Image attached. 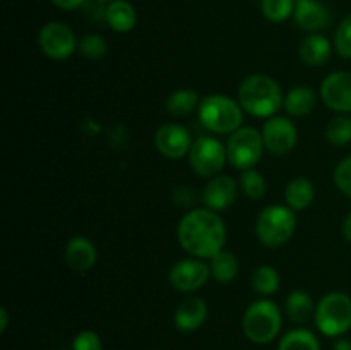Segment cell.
<instances>
[{"mask_svg":"<svg viewBox=\"0 0 351 350\" xmlns=\"http://www.w3.org/2000/svg\"><path fill=\"white\" fill-rule=\"evenodd\" d=\"M180 246L194 257H209L223 250L226 240L225 222L209 208H195L182 216L177 226Z\"/></svg>","mask_w":351,"mask_h":350,"instance_id":"6da1fadb","label":"cell"},{"mask_svg":"<svg viewBox=\"0 0 351 350\" xmlns=\"http://www.w3.org/2000/svg\"><path fill=\"white\" fill-rule=\"evenodd\" d=\"M239 103L243 112L257 119H269L285 105L280 84L266 74H252L239 88Z\"/></svg>","mask_w":351,"mask_h":350,"instance_id":"7a4b0ae2","label":"cell"},{"mask_svg":"<svg viewBox=\"0 0 351 350\" xmlns=\"http://www.w3.org/2000/svg\"><path fill=\"white\" fill-rule=\"evenodd\" d=\"M197 110L201 124L211 132L233 134L242 126V105L230 96L208 95Z\"/></svg>","mask_w":351,"mask_h":350,"instance_id":"3957f363","label":"cell"},{"mask_svg":"<svg viewBox=\"0 0 351 350\" xmlns=\"http://www.w3.org/2000/svg\"><path fill=\"white\" fill-rule=\"evenodd\" d=\"M283 316L273 301L261 299L247 307L242 319V328L247 338L254 343H269L280 333Z\"/></svg>","mask_w":351,"mask_h":350,"instance_id":"277c9868","label":"cell"},{"mask_svg":"<svg viewBox=\"0 0 351 350\" xmlns=\"http://www.w3.org/2000/svg\"><path fill=\"white\" fill-rule=\"evenodd\" d=\"M297 229L295 211L283 205H271L259 213L256 235L266 247H281L293 237Z\"/></svg>","mask_w":351,"mask_h":350,"instance_id":"5b68a950","label":"cell"},{"mask_svg":"<svg viewBox=\"0 0 351 350\" xmlns=\"http://www.w3.org/2000/svg\"><path fill=\"white\" fill-rule=\"evenodd\" d=\"M315 325L326 336H341L351 328V297L343 292H331L315 307Z\"/></svg>","mask_w":351,"mask_h":350,"instance_id":"8992f818","label":"cell"},{"mask_svg":"<svg viewBox=\"0 0 351 350\" xmlns=\"http://www.w3.org/2000/svg\"><path fill=\"white\" fill-rule=\"evenodd\" d=\"M263 134L254 127H240L239 130L230 136L226 144L228 161L239 170L254 168L264 153Z\"/></svg>","mask_w":351,"mask_h":350,"instance_id":"52a82bcc","label":"cell"},{"mask_svg":"<svg viewBox=\"0 0 351 350\" xmlns=\"http://www.w3.org/2000/svg\"><path fill=\"white\" fill-rule=\"evenodd\" d=\"M226 160H228L226 146H223L221 141L211 136H202L195 139L189 151L191 168L199 177H216L223 170Z\"/></svg>","mask_w":351,"mask_h":350,"instance_id":"ba28073f","label":"cell"},{"mask_svg":"<svg viewBox=\"0 0 351 350\" xmlns=\"http://www.w3.org/2000/svg\"><path fill=\"white\" fill-rule=\"evenodd\" d=\"M38 45L41 51L53 60H65L79 47L74 31L67 24L57 21H51L41 27L38 34Z\"/></svg>","mask_w":351,"mask_h":350,"instance_id":"9c48e42d","label":"cell"},{"mask_svg":"<svg viewBox=\"0 0 351 350\" xmlns=\"http://www.w3.org/2000/svg\"><path fill=\"white\" fill-rule=\"evenodd\" d=\"M209 275H211V268L206 264V261H202L201 257H187L171 266L168 278L175 290L191 294L204 287Z\"/></svg>","mask_w":351,"mask_h":350,"instance_id":"30bf717a","label":"cell"},{"mask_svg":"<svg viewBox=\"0 0 351 350\" xmlns=\"http://www.w3.org/2000/svg\"><path fill=\"white\" fill-rule=\"evenodd\" d=\"M264 146L269 153L283 156L288 154L298 141V130L291 120L287 117H269L263 127Z\"/></svg>","mask_w":351,"mask_h":350,"instance_id":"8fae6325","label":"cell"},{"mask_svg":"<svg viewBox=\"0 0 351 350\" xmlns=\"http://www.w3.org/2000/svg\"><path fill=\"white\" fill-rule=\"evenodd\" d=\"M154 144L163 156L177 160V158L189 154L192 148V137L184 126L177 122H168L156 130Z\"/></svg>","mask_w":351,"mask_h":350,"instance_id":"7c38bea8","label":"cell"},{"mask_svg":"<svg viewBox=\"0 0 351 350\" xmlns=\"http://www.w3.org/2000/svg\"><path fill=\"white\" fill-rule=\"evenodd\" d=\"M321 98L335 112H351V72L338 71L326 75L321 84Z\"/></svg>","mask_w":351,"mask_h":350,"instance_id":"4fadbf2b","label":"cell"},{"mask_svg":"<svg viewBox=\"0 0 351 350\" xmlns=\"http://www.w3.org/2000/svg\"><path fill=\"white\" fill-rule=\"evenodd\" d=\"M237 194H239V187H237L233 177L216 175V177L209 178V182L206 184L204 191H202V201H204L206 208L213 209V211H225L235 202Z\"/></svg>","mask_w":351,"mask_h":350,"instance_id":"5bb4252c","label":"cell"},{"mask_svg":"<svg viewBox=\"0 0 351 350\" xmlns=\"http://www.w3.org/2000/svg\"><path fill=\"white\" fill-rule=\"evenodd\" d=\"M293 19L298 27L311 33L326 30L331 24L332 14L328 5L319 0H297L295 2Z\"/></svg>","mask_w":351,"mask_h":350,"instance_id":"9a60e30c","label":"cell"},{"mask_svg":"<svg viewBox=\"0 0 351 350\" xmlns=\"http://www.w3.org/2000/svg\"><path fill=\"white\" fill-rule=\"evenodd\" d=\"M96 259H98V250L88 237H72L65 246V261L74 271L79 273L89 271L96 264Z\"/></svg>","mask_w":351,"mask_h":350,"instance_id":"2e32d148","label":"cell"},{"mask_svg":"<svg viewBox=\"0 0 351 350\" xmlns=\"http://www.w3.org/2000/svg\"><path fill=\"white\" fill-rule=\"evenodd\" d=\"M208 319V304L201 297H189L175 311V326L180 331H194Z\"/></svg>","mask_w":351,"mask_h":350,"instance_id":"e0dca14e","label":"cell"},{"mask_svg":"<svg viewBox=\"0 0 351 350\" xmlns=\"http://www.w3.org/2000/svg\"><path fill=\"white\" fill-rule=\"evenodd\" d=\"M331 51L332 48L329 40L319 33L307 34L298 47V55H300L302 62L312 65V67L324 65L331 58Z\"/></svg>","mask_w":351,"mask_h":350,"instance_id":"ac0fdd59","label":"cell"},{"mask_svg":"<svg viewBox=\"0 0 351 350\" xmlns=\"http://www.w3.org/2000/svg\"><path fill=\"white\" fill-rule=\"evenodd\" d=\"M315 198V187L311 178L307 177H295L291 178L285 189V201L288 208L293 211H302L312 205Z\"/></svg>","mask_w":351,"mask_h":350,"instance_id":"d6986e66","label":"cell"},{"mask_svg":"<svg viewBox=\"0 0 351 350\" xmlns=\"http://www.w3.org/2000/svg\"><path fill=\"white\" fill-rule=\"evenodd\" d=\"M105 17L110 27L117 33H129L137 23L136 9L127 0H113V2H110L105 10Z\"/></svg>","mask_w":351,"mask_h":350,"instance_id":"ffe728a7","label":"cell"},{"mask_svg":"<svg viewBox=\"0 0 351 350\" xmlns=\"http://www.w3.org/2000/svg\"><path fill=\"white\" fill-rule=\"evenodd\" d=\"M317 105V95L308 86H297L285 96V110L293 117H305L314 112Z\"/></svg>","mask_w":351,"mask_h":350,"instance_id":"44dd1931","label":"cell"},{"mask_svg":"<svg viewBox=\"0 0 351 350\" xmlns=\"http://www.w3.org/2000/svg\"><path fill=\"white\" fill-rule=\"evenodd\" d=\"M209 268H211V275L215 277L216 281L230 283V281L239 277L240 263L235 254L223 249L209 259Z\"/></svg>","mask_w":351,"mask_h":350,"instance_id":"7402d4cb","label":"cell"},{"mask_svg":"<svg viewBox=\"0 0 351 350\" xmlns=\"http://www.w3.org/2000/svg\"><path fill=\"white\" fill-rule=\"evenodd\" d=\"M201 102L194 89H175L167 98V110L173 117H185L191 115L195 108H199Z\"/></svg>","mask_w":351,"mask_h":350,"instance_id":"603a6c76","label":"cell"},{"mask_svg":"<svg viewBox=\"0 0 351 350\" xmlns=\"http://www.w3.org/2000/svg\"><path fill=\"white\" fill-rule=\"evenodd\" d=\"M287 314L297 325L307 323L314 314V301L305 290H293L287 299Z\"/></svg>","mask_w":351,"mask_h":350,"instance_id":"cb8c5ba5","label":"cell"},{"mask_svg":"<svg viewBox=\"0 0 351 350\" xmlns=\"http://www.w3.org/2000/svg\"><path fill=\"white\" fill-rule=\"evenodd\" d=\"M278 350H321V343L311 329L297 328L281 338Z\"/></svg>","mask_w":351,"mask_h":350,"instance_id":"d4e9b609","label":"cell"},{"mask_svg":"<svg viewBox=\"0 0 351 350\" xmlns=\"http://www.w3.org/2000/svg\"><path fill=\"white\" fill-rule=\"evenodd\" d=\"M281 285L280 273H278L276 268L267 266H257L252 273V287L257 294L261 295H273L274 292H278Z\"/></svg>","mask_w":351,"mask_h":350,"instance_id":"484cf974","label":"cell"},{"mask_svg":"<svg viewBox=\"0 0 351 350\" xmlns=\"http://www.w3.org/2000/svg\"><path fill=\"white\" fill-rule=\"evenodd\" d=\"M326 137L332 146H345L351 143V117H335L326 127Z\"/></svg>","mask_w":351,"mask_h":350,"instance_id":"4316f807","label":"cell"},{"mask_svg":"<svg viewBox=\"0 0 351 350\" xmlns=\"http://www.w3.org/2000/svg\"><path fill=\"white\" fill-rule=\"evenodd\" d=\"M240 187H242V192L247 198L256 201V199L264 198L267 189V182L261 172L249 168V170H243L242 177H240Z\"/></svg>","mask_w":351,"mask_h":350,"instance_id":"83f0119b","label":"cell"},{"mask_svg":"<svg viewBox=\"0 0 351 350\" xmlns=\"http://www.w3.org/2000/svg\"><path fill=\"white\" fill-rule=\"evenodd\" d=\"M261 5H263V14L266 19L273 23H283L295 10L293 0H263Z\"/></svg>","mask_w":351,"mask_h":350,"instance_id":"f1b7e54d","label":"cell"},{"mask_svg":"<svg viewBox=\"0 0 351 350\" xmlns=\"http://www.w3.org/2000/svg\"><path fill=\"white\" fill-rule=\"evenodd\" d=\"M79 51L81 55H84L89 60H98L103 58L108 51V43L103 36L99 34H86L81 41H79Z\"/></svg>","mask_w":351,"mask_h":350,"instance_id":"f546056e","label":"cell"},{"mask_svg":"<svg viewBox=\"0 0 351 350\" xmlns=\"http://www.w3.org/2000/svg\"><path fill=\"white\" fill-rule=\"evenodd\" d=\"M336 51L343 58H351V14L343 19L335 34Z\"/></svg>","mask_w":351,"mask_h":350,"instance_id":"4dcf8cb0","label":"cell"},{"mask_svg":"<svg viewBox=\"0 0 351 350\" xmlns=\"http://www.w3.org/2000/svg\"><path fill=\"white\" fill-rule=\"evenodd\" d=\"M335 182L339 191L351 199V154L339 161L335 170Z\"/></svg>","mask_w":351,"mask_h":350,"instance_id":"1f68e13d","label":"cell"},{"mask_svg":"<svg viewBox=\"0 0 351 350\" xmlns=\"http://www.w3.org/2000/svg\"><path fill=\"white\" fill-rule=\"evenodd\" d=\"M72 350H101V340H99L98 333L84 329L75 335L74 342H72Z\"/></svg>","mask_w":351,"mask_h":350,"instance_id":"d6a6232c","label":"cell"},{"mask_svg":"<svg viewBox=\"0 0 351 350\" xmlns=\"http://www.w3.org/2000/svg\"><path fill=\"white\" fill-rule=\"evenodd\" d=\"M51 2L62 10H75L84 3V0H51Z\"/></svg>","mask_w":351,"mask_h":350,"instance_id":"836d02e7","label":"cell"},{"mask_svg":"<svg viewBox=\"0 0 351 350\" xmlns=\"http://www.w3.org/2000/svg\"><path fill=\"white\" fill-rule=\"evenodd\" d=\"M7 326H9V312L5 307L0 309V331H5Z\"/></svg>","mask_w":351,"mask_h":350,"instance_id":"e575fe53","label":"cell"},{"mask_svg":"<svg viewBox=\"0 0 351 350\" xmlns=\"http://www.w3.org/2000/svg\"><path fill=\"white\" fill-rule=\"evenodd\" d=\"M343 233H345L346 240L351 242V211L346 215L345 222H343Z\"/></svg>","mask_w":351,"mask_h":350,"instance_id":"d590c367","label":"cell"},{"mask_svg":"<svg viewBox=\"0 0 351 350\" xmlns=\"http://www.w3.org/2000/svg\"><path fill=\"white\" fill-rule=\"evenodd\" d=\"M335 350H351V342L346 338L338 340V342L335 343Z\"/></svg>","mask_w":351,"mask_h":350,"instance_id":"8d00e7d4","label":"cell"},{"mask_svg":"<svg viewBox=\"0 0 351 350\" xmlns=\"http://www.w3.org/2000/svg\"><path fill=\"white\" fill-rule=\"evenodd\" d=\"M99 2H113V0H99Z\"/></svg>","mask_w":351,"mask_h":350,"instance_id":"74e56055","label":"cell"}]
</instances>
